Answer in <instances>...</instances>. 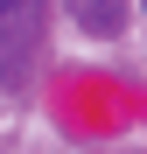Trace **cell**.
Listing matches in <instances>:
<instances>
[{
	"label": "cell",
	"instance_id": "6da1fadb",
	"mask_svg": "<svg viewBox=\"0 0 147 154\" xmlns=\"http://www.w3.org/2000/svg\"><path fill=\"white\" fill-rule=\"evenodd\" d=\"M70 14H77V28L98 35V42H112L126 28V0H70Z\"/></svg>",
	"mask_w": 147,
	"mask_h": 154
},
{
	"label": "cell",
	"instance_id": "7a4b0ae2",
	"mask_svg": "<svg viewBox=\"0 0 147 154\" xmlns=\"http://www.w3.org/2000/svg\"><path fill=\"white\" fill-rule=\"evenodd\" d=\"M28 42H35V0H0V49L28 56Z\"/></svg>",
	"mask_w": 147,
	"mask_h": 154
}]
</instances>
